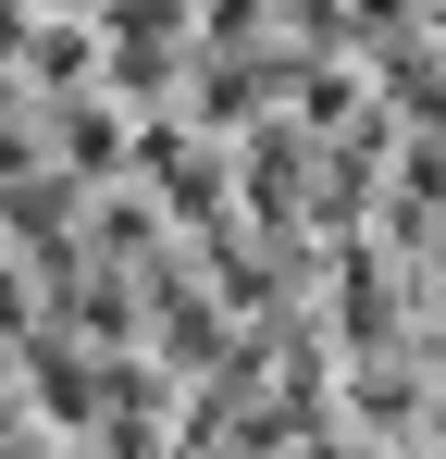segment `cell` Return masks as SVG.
Segmentation results:
<instances>
[{
    "instance_id": "1",
    "label": "cell",
    "mask_w": 446,
    "mask_h": 459,
    "mask_svg": "<svg viewBox=\"0 0 446 459\" xmlns=\"http://www.w3.org/2000/svg\"><path fill=\"white\" fill-rule=\"evenodd\" d=\"M99 63H112V25H99V13H38V25H25V87H38V112H50V100H87Z\"/></svg>"
},
{
    "instance_id": "2",
    "label": "cell",
    "mask_w": 446,
    "mask_h": 459,
    "mask_svg": "<svg viewBox=\"0 0 446 459\" xmlns=\"http://www.w3.org/2000/svg\"><path fill=\"white\" fill-rule=\"evenodd\" d=\"M50 13H112V0H50Z\"/></svg>"
}]
</instances>
